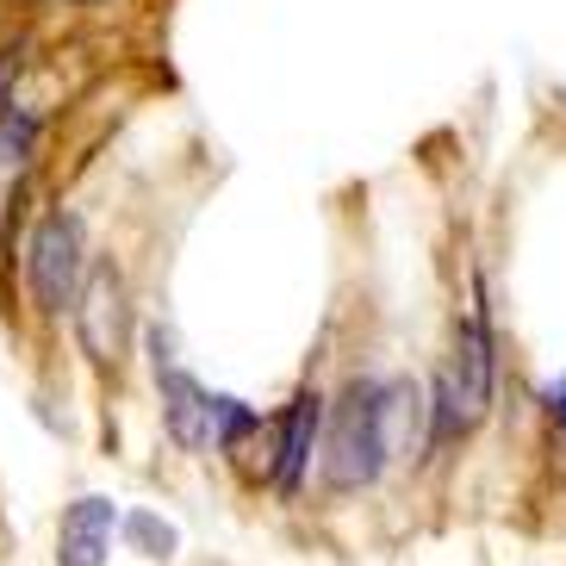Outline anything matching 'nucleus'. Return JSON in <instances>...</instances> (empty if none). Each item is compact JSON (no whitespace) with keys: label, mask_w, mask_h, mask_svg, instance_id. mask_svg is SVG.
I'll list each match as a JSON object with an SVG mask.
<instances>
[{"label":"nucleus","mask_w":566,"mask_h":566,"mask_svg":"<svg viewBox=\"0 0 566 566\" xmlns=\"http://www.w3.org/2000/svg\"><path fill=\"white\" fill-rule=\"evenodd\" d=\"M386 467V430H380V380H349L331 417V442H324V480L336 492H361L380 480Z\"/></svg>","instance_id":"obj_1"},{"label":"nucleus","mask_w":566,"mask_h":566,"mask_svg":"<svg viewBox=\"0 0 566 566\" xmlns=\"http://www.w3.org/2000/svg\"><path fill=\"white\" fill-rule=\"evenodd\" d=\"M25 281H32L38 312H63L75 305V281H82V218L75 212H44L32 231V250H25Z\"/></svg>","instance_id":"obj_2"},{"label":"nucleus","mask_w":566,"mask_h":566,"mask_svg":"<svg viewBox=\"0 0 566 566\" xmlns=\"http://www.w3.org/2000/svg\"><path fill=\"white\" fill-rule=\"evenodd\" d=\"M125 331H132V305H125V281H118V268L101 262L87 274L82 300H75V336H82V349L94 355L101 367H113L125 355Z\"/></svg>","instance_id":"obj_3"},{"label":"nucleus","mask_w":566,"mask_h":566,"mask_svg":"<svg viewBox=\"0 0 566 566\" xmlns=\"http://www.w3.org/2000/svg\"><path fill=\"white\" fill-rule=\"evenodd\" d=\"M442 380H449L454 405H461V423L473 430L492 405V331H485V305L467 312V324L454 331V361L442 367Z\"/></svg>","instance_id":"obj_4"},{"label":"nucleus","mask_w":566,"mask_h":566,"mask_svg":"<svg viewBox=\"0 0 566 566\" xmlns=\"http://www.w3.org/2000/svg\"><path fill=\"white\" fill-rule=\"evenodd\" d=\"M156 386H163V430L175 436V449H212V392L175 361H156Z\"/></svg>","instance_id":"obj_5"},{"label":"nucleus","mask_w":566,"mask_h":566,"mask_svg":"<svg viewBox=\"0 0 566 566\" xmlns=\"http://www.w3.org/2000/svg\"><path fill=\"white\" fill-rule=\"evenodd\" d=\"M113 530H118V504L87 492L63 511V530H56V566H106L113 554Z\"/></svg>","instance_id":"obj_6"},{"label":"nucleus","mask_w":566,"mask_h":566,"mask_svg":"<svg viewBox=\"0 0 566 566\" xmlns=\"http://www.w3.org/2000/svg\"><path fill=\"white\" fill-rule=\"evenodd\" d=\"M317 423H324V399H317L312 386H305L300 399L286 405V417H281V449H274V485H281L286 499L300 492V480H305V467H312V442H317Z\"/></svg>","instance_id":"obj_7"},{"label":"nucleus","mask_w":566,"mask_h":566,"mask_svg":"<svg viewBox=\"0 0 566 566\" xmlns=\"http://www.w3.org/2000/svg\"><path fill=\"white\" fill-rule=\"evenodd\" d=\"M118 523H125V542H132L144 560H175V548H181L175 523H163L156 511H132V516H118Z\"/></svg>","instance_id":"obj_8"},{"label":"nucleus","mask_w":566,"mask_h":566,"mask_svg":"<svg viewBox=\"0 0 566 566\" xmlns=\"http://www.w3.org/2000/svg\"><path fill=\"white\" fill-rule=\"evenodd\" d=\"M32 144H38V118L13 106V113L0 118V168H25L32 163Z\"/></svg>","instance_id":"obj_9"},{"label":"nucleus","mask_w":566,"mask_h":566,"mask_svg":"<svg viewBox=\"0 0 566 566\" xmlns=\"http://www.w3.org/2000/svg\"><path fill=\"white\" fill-rule=\"evenodd\" d=\"M19 69H25V51H0V118L13 113V82Z\"/></svg>","instance_id":"obj_10"},{"label":"nucleus","mask_w":566,"mask_h":566,"mask_svg":"<svg viewBox=\"0 0 566 566\" xmlns=\"http://www.w3.org/2000/svg\"><path fill=\"white\" fill-rule=\"evenodd\" d=\"M542 399H548L554 423H560V430H566V386H548V392H542Z\"/></svg>","instance_id":"obj_11"}]
</instances>
